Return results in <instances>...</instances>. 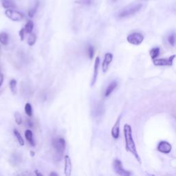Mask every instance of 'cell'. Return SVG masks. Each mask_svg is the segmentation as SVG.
Returning <instances> with one entry per match:
<instances>
[{
  "mask_svg": "<svg viewBox=\"0 0 176 176\" xmlns=\"http://www.w3.org/2000/svg\"><path fill=\"white\" fill-rule=\"evenodd\" d=\"M1 5L6 10L9 8H15L16 5L13 0H2L1 1Z\"/></svg>",
  "mask_w": 176,
  "mask_h": 176,
  "instance_id": "obj_16",
  "label": "cell"
},
{
  "mask_svg": "<svg viewBox=\"0 0 176 176\" xmlns=\"http://www.w3.org/2000/svg\"><path fill=\"white\" fill-rule=\"evenodd\" d=\"M17 176H31V175H30V174L28 173V172H23V173L19 174V175Z\"/></svg>",
  "mask_w": 176,
  "mask_h": 176,
  "instance_id": "obj_32",
  "label": "cell"
},
{
  "mask_svg": "<svg viewBox=\"0 0 176 176\" xmlns=\"http://www.w3.org/2000/svg\"><path fill=\"white\" fill-rule=\"evenodd\" d=\"M4 82V75L0 73V87L2 85Z\"/></svg>",
  "mask_w": 176,
  "mask_h": 176,
  "instance_id": "obj_33",
  "label": "cell"
},
{
  "mask_svg": "<svg viewBox=\"0 0 176 176\" xmlns=\"http://www.w3.org/2000/svg\"><path fill=\"white\" fill-rule=\"evenodd\" d=\"M9 87L13 94H17V81H16L15 79H12L11 81H10Z\"/></svg>",
  "mask_w": 176,
  "mask_h": 176,
  "instance_id": "obj_22",
  "label": "cell"
},
{
  "mask_svg": "<svg viewBox=\"0 0 176 176\" xmlns=\"http://www.w3.org/2000/svg\"><path fill=\"white\" fill-rule=\"evenodd\" d=\"M26 124H27V125L30 128H33V126H34V123H33V122L30 119H28L26 120Z\"/></svg>",
  "mask_w": 176,
  "mask_h": 176,
  "instance_id": "obj_31",
  "label": "cell"
},
{
  "mask_svg": "<svg viewBox=\"0 0 176 176\" xmlns=\"http://www.w3.org/2000/svg\"><path fill=\"white\" fill-rule=\"evenodd\" d=\"M25 139L27 140V141L29 142L30 145L32 147H35L36 144H35L34 138H33V133L30 129L25 130Z\"/></svg>",
  "mask_w": 176,
  "mask_h": 176,
  "instance_id": "obj_14",
  "label": "cell"
},
{
  "mask_svg": "<svg viewBox=\"0 0 176 176\" xmlns=\"http://www.w3.org/2000/svg\"><path fill=\"white\" fill-rule=\"evenodd\" d=\"M104 112V108H103V105L101 103H98L96 104V107H94V113L96 116H99L102 114Z\"/></svg>",
  "mask_w": 176,
  "mask_h": 176,
  "instance_id": "obj_18",
  "label": "cell"
},
{
  "mask_svg": "<svg viewBox=\"0 0 176 176\" xmlns=\"http://www.w3.org/2000/svg\"><path fill=\"white\" fill-rule=\"evenodd\" d=\"M72 161L68 155L64 156V174L66 176H71L72 175Z\"/></svg>",
  "mask_w": 176,
  "mask_h": 176,
  "instance_id": "obj_8",
  "label": "cell"
},
{
  "mask_svg": "<svg viewBox=\"0 0 176 176\" xmlns=\"http://www.w3.org/2000/svg\"><path fill=\"white\" fill-rule=\"evenodd\" d=\"M5 15L8 18L13 21H20L24 18V15L23 13L11 9L6 10L5 11Z\"/></svg>",
  "mask_w": 176,
  "mask_h": 176,
  "instance_id": "obj_5",
  "label": "cell"
},
{
  "mask_svg": "<svg viewBox=\"0 0 176 176\" xmlns=\"http://www.w3.org/2000/svg\"><path fill=\"white\" fill-rule=\"evenodd\" d=\"M116 87H117V82L113 81L111 83L106 89L105 92V97H108V96L113 92V91L115 90Z\"/></svg>",
  "mask_w": 176,
  "mask_h": 176,
  "instance_id": "obj_15",
  "label": "cell"
},
{
  "mask_svg": "<svg viewBox=\"0 0 176 176\" xmlns=\"http://www.w3.org/2000/svg\"><path fill=\"white\" fill-rule=\"evenodd\" d=\"M30 153H32V154H31L32 156H34V155H35V152H34V151H30Z\"/></svg>",
  "mask_w": 176,
  "mask_h": 176,
  "instance_id": "obj_36",
  "label": "cell"
},
{
  "mask_svg": "<svg viewBox=\"0 0 176 176\" xmlns=\"http://www.w3.org/2000/svg\"><path fill=\"white\" fill-rule=\"evenodd\" d=\"M142 5L140 4L133 6H128L124 8L123 9L119 12L118 17L120 18H124V17H127L131 15H133L136 13H138V11H140V9L142 8Z\"/></svg>",
  "mask_w": 176,
  "mask_h": 176,
  "instance_id": "obj_3",
  "label": "cell"
},
{
  "mask_svg": "<svg viewBox=\"0 0 176 176\" xmlns=\"http://www.w3.org/2000/svg\"><path fill=\"white\" fill-rule=\"evenodd\" d=\"M80 1L81 4L86 5H90L92 2V0H80Z\"/></svg>",
  "mask_w": 176,
  "mask_h": 176,
  "instance_id": "obj_30",
  "label": "cell"
},
{
  "mask_svg": "<svg viewBox=\"0 0 176 176\" xmlns=\"http://www.w3.org/2000/svg\"><path fill=\"white\" fill-rule=\"evenodd\" d=\"M120 119H121V116H120L118 118L117 120H116L115 124L113 126L112 129V136L113 137L114 139H118L119 138L120 136Z\"/></svg>",
  "mask_w": 176,
  "mask_h": 176,
  "instance_id": "obj_11",
  "label": "cell"
},
{
  "mask_svg": "<svg viewBox=\"0 0 176 176\" xmlns=\"http://www.w3.org/2000/svg\"><path fill=\"white\" fill-rule=\"evenodd\" d=\"M35 173L36 176H43V174L41 173V172H39L38 170H35Z\"/></svg>",
  "mask_w": 176,
  "mask_h": 176,
  "instance_id": "obj_34",
  "label": "cell"
},
{
  "mask_svg": "<svg viewBox=\"0 0 176 176\" xmlns=\"http://www.w3.org/2000/svg\"><path fill=\"white\" fill-rule=\"evenodd\" d=\"M13 133H14V135H15L16 138H17V141H18L19 145H20L21 146H23V145H25L24 140H23V138H22V136H21V134L19 133L18 130L15 129L13 130Z\"/></svg>",
  "mask_w": 176,
  "mask_h": 176,
  "instance_id": "obj_19",
  "label": "cell"
},
{
  "mask_svg": "<svg viewBox=\"0 0 176 176\" xmlns=\"http://www.w3.org/2000/svg\"><path fill=\"white\" fill-rule=\"evenodd\" d=\"M99 66H100V58L98 57H97L96 58V60H95L94 68V74H93L92 81V83H91V86H94L95 83H96V81H97Z\"/></svg>",
  "mask_w": 176,
  "mask_h": 176,
  "instance_id": "obj_12",
  "label": "cell"
},
{
  "mask_svg": "<svg viewBox=\"0 0 176 176\" xmlns=\"http://www.w3.org/2000/svg\"><path fill=\"white\" fill-rule=\"evenodd\" d=\"M21 160H22V157H21V154L19 153H13L10 158V163L14 166L18 165L19 164H20Z\"/></svg>",
  "mask_w": 176,
  "mask_h": 176,
  "instance_id": "obj_13",
  "label": "cell"
},
{
  "mask_svg": "<svg viewBox=\"0 0 176 176\" xmlns=\"http://www.w3.org/2000/svg\"><path fill=\"white\" fill-rule=\"evenodd\" d=\"M172 149V146L169 142L167 141L160 142L159 145L158 146V150L163 153H169Z\"/></svg>",
  "mask_w": 176,
  "mask_h": 176,
  "instance_id": "obj_9",
  "label": "cell"
},
{
  "mask_svg": "<svg viewBox=\"0 0 176 176\" xmlns=\"http://www.w3.org/2000/svg\"><path fill=\"white\" fill-rule=\"evenodd\" d=\"M0 48H1V47H0Z\"/></svg>",
  "mask_w": 176,
  "mask_h": 176,
  "instance_id": "obj_38",
  "label": "cell"
},
{
  "mask_svg": "<svg viewBox=\"0 0 176 176\" xmlns=\"http://www.w3.org/2000/svg\"><path fill=\"white\" fill-rule=\"evenodd\" d=\"M160 47H154V48L151 49L150 50V56H151L152 59H156L157 57L160 55Z\"/></svg>",
  "mask_w": 176,
  "mask_h": 176,
  "instance_id": "obj_21",
  "label": "cell"
},
{
  "mask_svg": "<svg viewBox=\"0 0 176 176\" xmlns=\"http://www.w3.org/2000/svg\"><path fill=\"white\" fill-rule=\"evenodd\" d=\"M168 41H169V43L171 46L175 45L176 41V37L175 33H172L171 35H169V37H168Z\"/></svg>",
  "mask_w": 176,
  "mask_h": 176,
  "instance_id": "obj_27",
  "label": "cell"
},
{
  "mask_svg": "<svg viewBox=\"0 0 176 176\" xmlns=\"http://www.w3.org/2000/svg\"><path fill=\"white\" fill-rule=\"evenodd\" d=\"M39 7V2L38 1H37L36 4H35L33 8H32L31 9H30V11H28V16L29 17H30V18H33V17L35 15V14H36L37 9H38Z\"/></svg>",
  "mask_w": 176,
  "mask_h": 176,
  "instance_id": "obj_24",
  "label": "cell"
},
{
  "mask_svg": "<svg viewBox=\"0 0 176 176\" xmlns=\"http://www.w3.org/2000/svg\"><path fill=\"white\" fill-rule=\"evenodd\" d=\"M95 54V50H94V46H92V45H88V57L90 59H92L94 58Z\"/></svg>",
  "mask_w": 176,
  "mask_h": 176,
  "instance_id": "obj_26",
  "label": "cell"
},
{
  "mask_svg": "<svg viewBox=\"0 0 176 176\" xmlns=\"http://www.w3.org/2000/svg\"><path fill=\"white\" fill-rule=\"evenodd\" d=\"M124 136L125 140V148L128 152H130L133 155L138 163L141 164V160L138 155L137 149H136V144L134 142L133 135H132L131 127L129 124H126L124 126Z\"/></svg>",
  "mask_w": 176,
  "mask_h": 176,
  "instance_id": "obj_1",
  "label": "cell"
},
{
  "mask_svg": "<svg viewBox=\"0 0 176 176\" xmlns=\"http://www.w3.org/2000/svg\"><path fill=\"white\" fill-rule=\"evenodd\" d=\"M33 28H34V23L32 20H29L27 21L26 24H25L24 29L26 34H31L33 30Z\"/></svg>",
  "mask_w": 176,
  "mask_h": 176,
  "instance_id": "obj_20",
  "label": "cell"
},
{
  "mask_svg": "<svg viewBox=\"0 0 176 176\" xmlns=\"http://www.w3.org/2000/svg\"><path fill=\"white\" fill-rule=\"evenodd\" d=\"M37 41V36L36 35L34 34V33H31L30 34V36L28 38V44L30 46H33V45H35V43H36Z\"/></svg>",
  "mask_w": 176,
  "mask_h": 176,
  "instance_id": "obj_23",
  "label": "cell"
},
{
  "mask_svg": "<svg viewBox=\"0 0 176 176\" xmlns=\"http://www.w3.org/2000/svg\"><path fill=\"white\" fill-rule=\"evenodd\" d=\"M113 60V54L110 52H107L105 54L103 62L102 63V69L104 73H105L108 70L110 63Z\"/></svg>",
  "mask_w": 176,
  "mask_h": 176,
  "instance_id": "obj_10",
  "label": "cell"
},
{
  "mask_svg": "<svg viewBox=\"0 0 176 176\" xmlns=\"http://www.w3.org/2000/svg\"><path fill=\"white\" fill-rule=\"evenodd\" d=\"M14 117H15V122L18 124V125L22 123V118H21V114H19L18 112H15V114H14Z\"/></svg>",
  "mask_w": 176,
  "mask_h": 176,
  "instance_id": "obj_28",
  "label": "cell"
},
{
  "mask_svg": "<svg viewBox=\"0 0 176 176\" xmlns=\"http://www.w3.org/2000/svg\"><path fill=\"white\" fill-rule=\"evenodd\" d=\"M9 37L8 35L5 32L0 33V43L3 45H7L8 44Z\"/></svg>",
  "mask_w": 176,
  "mask_h": 176,
  "instance_id": "obj_17",
  "label": "cell"
},
{
  "mask_svg": "<svg viewBox=\"0 0 176 176\" xmlns=\"http://www.w3.org/2000/svg\"><path fill=\"white\" fill-rule=\"evenodd\" d=\"M49 176H59L58 174H57L56 172L54 171H52L51 172V173H50V175H49Z\"/></svg>",
  "mask_w": 176,
  "mask_h": 176,
  "instance_id": "obj_35",
  "label": "cell"
},
{
  "mask_svg": "<svg viewBox=\"0 0 176 176\" xmlns=\"http://www.w3.org/2000/svg\"><path fill=\"white\" fill-rule=\"evenodd\" d=\"M25 34H26V33H25L24 28H21L20 30V31H19V37H20V39H21V41H23V40H24L25 37Z\"/></svg>",
  "mask_w": 176,
  "mask_h": 176,
  "instance_id": "obj_29",
  "label": "cell"
},
{
  "mask_svg": "<svg viewBox=\"0 0 176 176\" xmlns=\"http://www.w3.org/2000/svg\"><path fill=\"white\" fill-rule=\"evenodd\" d=\"M175 55L173 54L168 59H156L153 60V64L158 66H171L173 65V60L175 58Z\"/></svg>",
  "mask_w": 176,
  "mask_h": 176,
  "instance_id": "obj_7",
  "label": "cell"
},
{
  "mask_svg": "<svg viewBox=\"0 0 176 176\" xmlns=\"http://www.w3.org/2000/svg\"><path fill=\"white\" fill-rule=\"evenodd\" d=\"M52 147L54 148L55 153L57 156V160H61L63 158V154L64 153L66 147V142L64 138H56L52 141Z\"/></svg>",
  "mask_w": 176,
  "mask_h": 176,
  "instance_id": "obj_2",
  "label": "cell"
},
{
  "mask_svg": "<svg viewBox=\"0 0 176 176\" xmlns=\"http://www.w3.org/2000/svg\"><path fill=\"white\" fill-rule=\"evenodd\" d=\"M127 41L131 44L138 45L141 44L144 40V36L140 33H134L127 37Z\"/></svg>",
  "mask_w": 176,
  "mask_h": 176,
  "instance_id": "obj_6",
  "label": "cell"
},
{
  "mask_svg": "<svg viewBox=\"0 0 176 176\" xmlns=\"http://www.w3.org/2000/svg\"><path fill=\"white\" fill-rule=\"evenodd\" d=\"M24 110H25V114H27V116H28L29 117H31V116H33V107H32V105L30 103L27 102V103L25 105Z\"/></svg>",
  "mask_w": 176,
  "mask_h": 176,
  "instance_id": "obj_25",
  "label": "cell"
},
{
  "mask_svg": "<svg viewBox=\"0 0 176 176\" xmlns=\"http://www.w3.org/2000/svg\"><path fill=\"white\" fill-rule=\"evenodd\" d=\"M148 176H156L155 175H153V174H150V173H148Z\"/></svg>",
  "mask_w": 176,
  "mask_h": 176,
  "instance_id": "obj_37",
  "label": "cell"
},
{
  "mask_svg": "<svg viewBox=\"0 0 176 176\" xmlns=\"http://www.w3.org/2000/svg\"><path fill=\"white\" fill-rule=\"evenodd\" d=\"M113 167L116 173L120 176H131V173L129 171L125 170L122 167V162L118 159L114 160Z\"/></svg>",
  "mask_w": 176,
  "mask_h": 176,
  "instance_id": "obj_4",
  "label": "cell"
}]
</instances>
